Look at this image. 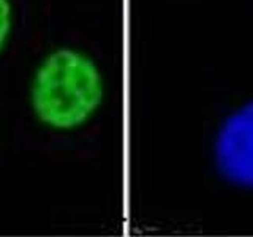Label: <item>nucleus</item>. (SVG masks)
Returning a JSON list of instances; mask_svg holds the SVG:
<instances>
[{
	"label": "nucleus",
	"mask_w": 253,
	"mask_h": 237,
	"mask_svg": "<svg viewBox=\"0 0 253 237\" xmlns=\"http://www.w3.org/2000/svg\"><path fill=\"white\" fill-rule=\"evenodd\" d=\"M211 160L221 182L253 193V98L220 120L212 138Z\"/></svg>",
	"instance_id": "2"
},
{
	"label": "nucleus",
	"mask_w": 253,
	"mask_h": 237,
	"mask_svg": "<svg viewBox=\"0 0 253 237\" xmlns=\"http://www.w3.org/2000/svg\"><path fill=\"white\" fill-rule=\"evenodd\" d=\"M13 26V5L10 0H0V52L8 41Z\"/></svg>",
	"instance_id": "3"
},
{
	"label": "nucleus",
	"mask_w": 253,
	"mask_h": 237,
	"mask_svg": "<svg viewBox=\"0 0 253 237\" xmlns=\"http://www.w3.org/2000/svg\"><path fill=\"white\" fill-rule=\"evenodd\" d=\"M105 78L89 54L57 47L38 63L29 90L30 109L44 130L73 134L93 120L105 101Z\"/></svg>",
	"instance_id": "1"
}]
</instances>
